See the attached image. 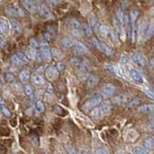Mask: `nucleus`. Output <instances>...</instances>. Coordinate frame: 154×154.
<instances>
[{"label": "nucleus", "instance_id": "f257e3e1", "mask_svg": "<svg viewBox=\"0 0 154 154\" xmlns=\"http://www.w3.org/2000/svg\"><path fill=\"white\" fill-rule=\"evenodd\" d=\"M101 101H102V96L98 94H95L93 96L86 101V102L82 105V110L84 112H89V111H93L94 109L96 108V106H98Z\"/></svg>", "mask_w": 154, "mask_h": 154}, {"label": "nucleus", "instance_id": "f03ea898", "mask_svg": "<svg viewBox=\"0 0 154 154\" xmlns=\"http://www.w3.org/2000/svg\"><path fill=\"white\" fill-rule=\"evenodd\" d=\"M5 13H6L7 16L12 17H22L25 16L24 12L18 6H17V5H8L5 8Z\"/></svg>", "mask_w": 154, "mask_h": 154}, {"label": "nucleus", "instance_id": "7ed1b4c3", "mask_svg": "<svg viewBox=\"0 0 154 154\" xmlns=\"http://www.w3.org/2000/svg\"><path fill=\"white\" fill-rule=\"evenodd\" d=\"M91 42L94 43V45L97 48L98 50H100L101 52H103L104 54H106L107 56H111L114 54V50L111 48L110 46H108L107 45H105V43H103L102 42L98 41L97 38H93L91 40Z\"/></svg>", "mask_w": 154, "mask_h": 154}, {"label": "nucleus", "instance_id": "20e7f679", "mask_svg": "<svg viewBox=\"0 0 154 154\" xmlns=\"http://www.w3.org/2000/svg\"><path fill=\"white\" fill-rule=\"evenodd\" d=\"M116 94V87L113 84H105L100 90V95L104 98H110Z\"/></svg>", "mask_w": 154, "mask_h": 154}, {"label": "nucleus", "instance_id": "39448f33", "mask_svg": "<svg viewBox=\"0 0 154 154\" xmlns=\"http://www.w3.org/2000/svg\"><path fill=\"white\" fill-rule=\"evenodd\" d=\"M37 4V9H38V13L41 14L42 17L45 18H51V12L48 9L47 5L45 2L42 1H36Z\"/></svg>", "mask_w": 154, "mask_h": 154}, {"label": "nucleus", "instance_id": "423d86ee", "mask_svg": "<svg viewBox=\"0 0 154 154\" xmlns=\"http://www.w3.org/2000/svg\"><path fill=\"white\" fill-rule=\"evenodd\" d=\"M40 53H41V57L43 61L45 62H50L51 58H52V54H51V50L49 46H48L47 43L42 42L41 46H40Z\"/></svg>", "mask_w": 154, "mask_h": 154}, {"label": "nucleus", "instance_id": "0eeeda50", "mask_svg": "<svg viewBox=\"0 0 154 154\" xmlns=\"http://www.w3.org/2000/svg\"><path fill=\"white\" fill-rule=\"evenodd\" d=\"M45 73L46 76V79L49 81H55L59 77V70L57 69V67L54 66H49L46 67V69L45 70Z\"/></svg>", "mask_w": 154, "mask_h": 154}, {"label": "nucleus", "instance_id": "6e6552de", "mask_svg": "<svg viewBox=\"0 0 154 154\" xmlns=\"http://www.w3.org/2000/svg\"><path fill=\"white\" fill-rule=\"evenodd\" d=\"M113 25H114L115 32L117 33V35L122 38V40H124L125 38V28L117 17H114Z\"/></svg>", "mask_w": 154, "mask_h": 154}, {"label": "nucleus", "instance_id": "1a4fd4ad", "mask_svg": "<svg viewBox=\"0 0 154 154\" xmlns=\"http://www.w3.org/2000/svg\"><path fill=\"white\" fill-rule=\"evenodd\" d=\"M129 74H130V77L132 78V80L136 82V83L138 84L143 83V77L139 70L133 69V67H129Z\"/></svg>", "mask_w": 154, "mask_h": 154}, {"label": "nucleus", "instance_id": "9d476101", "mask_svg": "<svg viewBox=\"0 0 154 154\" xmlns=\"http://www.w3.org/2000/svg\"><path fill=\"white\" fill-rule=\"evenodd\" d=\"M132 61L134 62L135 65H137L140 67H144L147 64L146 57L142 54H140V53H136V54H134L132 56Z\"/></svg>", "mask_w": 154, "mask_h": 154}, {"label": "nucleus", "instance_id": "9b49d317", "mask_svg": "<svg viewBox=\"0 0 154 154\" xmlns=\"http://www.w3.org/2000/svg\"><path fill=\"white\" fill-rule=\"evenodd\" d=\"M21 4H22V6L25 8L26 11H28L30 14L38 13L36 1H27V0H25V1H22Z\"/></svg>", "mask_w": 154, "mask_h": 154}, {"label": "nucleus", "instance_id": "f8f14e48", "mask_svg": "<svg viewBox=\"0 0 154 154\" xmlns=\"http://www.w3.org/2000/svg\"><path fill=\"white\" fill-rule=\"evenodd\" d=\"M117 18L120 21V23L122 24L124 26V28L128 27V24H129V17L126 16V14H125L122 10H118L117 12Z\"/></svg>", "mask_w": 154, "mask_h": 154}, {"label": "nucleus", "instance_id": "ddd939ff", "mask_svg": "<svg viewBox=\"0 0 154 154\" xmlns=\"http://www.w3.org/2000/svg\"><path fill=\"white\" fill-rule=\"evenodd\" d=\"M89 51H88V48H87L83 43L76 41V45L74 46V51L73 53H75V55H83V54H87Z\"/></svg>", "mask_w": 154, "mask_h": 154}, {"label": "nucleus", "instance_id": "4468645a", "mask_svg": "<svg viewBox=\"0 0 154 154\" xmlns=\"http://www.w3.org/2000/svg\"><path fill=\"white\" fill-rule=\"evenodd\" d=\"M10 28H11V23L9 22V20L4 17L0 19V32L2 35H7L10 31Z\"/></svg>", "mask_w": 154, "mask_h": 154}, {"label": "nucleus", "instance_id": "2eb2a0df", "mask_svg": "<svg viewBox=\"0 0 154 154\" xmlns=\"http://www.w3.org/2000/svg\"><path fill=\"white\" fill-rule=\"evenodd\" d=\"M154 112V104H143L138 108V113L141 115H146Z\"/></svg>", "mask_w": 154, "mask_h": 154}, {"label": "nucleus", "instance_id": "dca6fc26", "mask_svg": "<svg viewBox=\"0 0 154 154\" xmlns=\"http://www.w3.org/2000/svg\"><path fill=\"white\" fill-rule=\"evenodd\" d=\"M32 83L34 86L37 87V88H40V87L45 85V79L41 76V74L35 73L32 75Z\"/></svg>", "mask_w": 154, "mask_h": 154}, {"label": "nucleus", "instance_id": "f3484780", "mask_svg": "<svg viewBox=\"0 0 154 154\" xmlns=\"http://www.w3.org/2000/svg\"><path fill=\"white\" fill-rule=\"evenodd\" d=\"M99 82V77L97 75H90L88 77V79H87V82H86V85L88 88H94V87L98 84Z\"/></svg>", "mask_w": 154, "mask_h": 154}, {"label": "nucleus", "instance_id": "a211bd4d", "mask_svg": "<svg viewBox=\"0 0 154 154\" xmlns=\"http://www.w3.org/2000/svg\"><path fill=\"white\" fill-rule=\"evenodd\" d=\"M69 26L70 28V31L73 30H82V24L80 21H78L75 18H70L69 19Z\"/></svg>", "mask_w": 154, "mask_h": 154}, {"label": "nucleus", "instance_id": "6ab92c4d", "mask_svg": "<svg viewBox=\"0 0 154 154\" xmlns=\"http://www.w3.org/2000/svg\"><path fill=\"white\" fill-rule=\"evenodd\" d=\"M99 108H100L101 112H102V114H103L104 117H106V116L110 115L111 112H112V106H111V105H110L109 103H107V102H105V103H103V104H101V105L99 106Z\"/></svg>", "mask_w": 154, "mask_h": 154}, {"label": "nucleus", "instance_id": "aec40b11", "mask_svg": "<svg viewBox=\"0 0 154 154\" xmlns=\"http://www.w3.org/2000/svg\"><path fill=\"white\" fill-rule=\"evenodd\" d=\"M131 153L132 154H148V149H146L143 146H135L131 148Z\"/></svg>", "mask_w": 154, "mask_h": 154}, {"label": "nucleus", "instance_id": "412c9836", "mask_svg": "<svg viewBox=\"0 0 154 154\" xmlns=\"http://www.w3.org/2000/svg\"><path fill=\"white\" fill-rule=\"evenodd\" d=\"M89 21H90V26H91V28L93 29L94 32L99 33V29H100V26L101 25H99L98 21L96 20V19L94 17H91L90 19H89Z\"/></svg>", "mask_w": 154, "mask_h": 154}, {"label": "nucleus", "instance_id": "4be33fe9", "mask_svg": "<svg viewBox=\"0 0 154 154\" xmlns=\"http://www.w3.org/2000/svg\"><path fill=\"white\" fill-rule=\"evenodd\" d=\"M143 144L148 150L149 149H154V138H152L151 136H146L144 138Z\"/></svg>", "mask_w": 154, "mask_h": 154}, {"label": "nucleus", "instance_id": "5701e85b", "mask_svg": "<svg viewBox=\"0 0 154 154\" xmlns=\"http://www.w3.org/2000/svg\"><path fill=\"white\" fill-rule=\"evenodd\" d=\"M25 56L28 58V60H35L36 57L38 56V51L35 48L30 47L25 51Z\"/></svg>", "mask_w": 154, "mask_h": 154}, {"label": "nucleus", "instance_id": "b1692460", "mask_svg": "<svg viewBox=\"0 0 154 154\" xmlns=\"http://www.w3.org/2000/svg\"><path fill=\"white\" fill-rule=\"evenodd\" d=\"M18 78L22 82V83H26V82L30 79V72L26 69L21 70L18 74Z\"/></svg>", "mask_w": 154, "mask_h": 154}, {"label": "nucleus", "instance_id": "393cba45", "mask_svg": "<svg viewBox=\"0 0 154 154\" xmlns=\"http://www.w3.org/2000/svg\"><path fill=\"white\" fill-rule=\"evenodd\" d=\"M90 115H91V118H93V119H103V118H104V116H103L102 112H101V110H100L99 107L94 109V110L91 112Z\"/></svg>", "mask_w": 154, "mask_h": 154}, {"label": "nucleus", "instance_id": "a878e982", "mask_svg": "<svg viewBox=\"0 0 154 154\" xmlns=\"http://www.w3.org/2000/svg\"><path fill=\"white\" fill-rule=\"evenodd\" d=\"M129 101V98H128V96L127 95H125V94H120L119 96H117L115 99H114V102L115 103H117L119 105H122V104H125L126 102H128Z\"/></svg>", "mask_w": 154, "mask_h": 154}, {"label": "nucleus", "instance_id": "bb28decb", "mask_svg": "<svg viewBox=\"0 0 154 154\" xmlns=\"http://www.w3.org/2000/svg\"><path fill=\"white\" fill-rule=\"evenodd\" d=\"M153 35H154V22H151V23H149V25L146 29V32H144V38L147 40V38H151Z\"/></svg>", "mask_w": 154, "mask_h": 154}, {"label": "nucleus", "instance_id": "cd10ccee", "mask_svg": "<svg viewBox=\"0 0 154 154\" xmlns=\"http://www.w3.org/2000/svg\"><path fill=\"white\" fill-rule=\"evenodd\" d=\"M11 26L14 30V33L16 34V35H19V34L21 33V26H20V24L16 20V19H12Z\"/></svg>", "mask_w": 154, "mask_h": 154}, {"label": "nucleus", "instance_id": "c85d7f7f", "mask_svg": "<svg viewBox=\"0 0 154 154\" xmlns=\"http://www.w3.org/2000/svg\"><path fill=\"white\" fill-rule=\"evenodd\" d=\"M62 45L64 47L66 48H70V47H74L75 45H76V41L75 40H72V38H64V40L62 41Z\"/></svg>", "mask_w": 154, "mask_h": 154}, {"label": "nucleus", "instance_id": "c756f323", "mask_svg": "<svg viewBox=\"0 0 154 154\" xmlns=\"http://www.w3.org/2000/svg\"><path fill=\"white\" fill-rule=\"evenodd\" d=\"M111 32H112V30H111L109 26H107V25H101L100 26L99 34L102 37H104V38L108 37L109 35H111Z\"/></svg>", "mask_w": 154, "mask_h": 154}, {"label": "nucleus", "instance_id": "7c9ffc66", "mask_svg": "<svg viewBox=\"0 0 154 154\" xmlns=\"http://www.w3.org/2000/svg\"><path fill=\"white\" fill-rule=\"evenodd\" d=\"M138 17H139V12L135 9L131 10V11H130V21H131V23L135 24Z\"/></svg>", "mask_w": 154, "mask_h": 154}, {"label": "nucleus", "instance_id": "2f4dec72", "mask_svg": "<svg viewBox=\"0 0 154 154\" xmlns=\"http://www.w3.org/2000/svg\"><path fill=\"white\" fill-rule=\"evenodd\" d=\"M65 149H66V151L67 154H79L78 151H77L72 146H70V144H66Z\"/></svg>", "mask_w": 154, "mask_h": 154}, {"label": "nucleus", "instance_id": "473e14b6", "mask_svg": "<svg viewBox=\"0 0 154 154\" xmlns=\"http://www.w3.org/2000/svg\"><path fill=\"white\" fill-rule=\"evenodd\" d=\"M35 109H36V112L38 113V114L43 112V110H45V106H43L42 101H40V100L37 101L36 104H35Z\"/></svg>", "mask_w": 154, "mask_h": 154}, {"label": "nucleus", "instance_id": "72a5a7b5", "mask_svg": "<svg viewBox=\"0 0 154 154\" xmlns=\"http://www.w3.org/2000/svg\"><path fill=\"white\" fill-rule=\"evenodd\" d=\"M11 61L13 62V64L17 65V66H21L23 64V62L21 61L20 58L18 57V55H13L11 58Z\"/></svg>", "mask_w": 154, "mask_h": 154}, {"label": "nucleus", "instance_id": "f704fd0d", "mask_svg": "<svg viewBox=\"0 0 154 154\" xmlns=\"http://www.w3.org/2000/svg\"><path fill=\"white\" fill-rule=\"evenodd\" d=\"M105 69H107V71L111 72V73H116L117 72V67H116L113 64H105Z\"/></svg>", "mask_w": 154, "mask_h": 154}, {"label": "nucleus", "instance_id": "c9c22d12", "mask_svg": "<svg viewBox=\"0 0 154 154\" xmlns=\"http://www.w3.org/2000/svg\"><path fill=\"white\" fill-rule=\"evenodd\" d=\"M24 93H25L26 95L28 96H33V89L31 88V86L29 84L24 85Z\"/></svg>", "mask_w": 154, "mask_h": 154}, {"label": "nucleus", "instance_id": "e433bc0d", "mask_svg": "<svg viewBox=\"0 0 154 154\" xmlns=\"http://www.w3.org/2000/svg\"><path fill=\"white\" fill-rule=\"evenodd\" d=\"M5 80H6L7 83H13V82H14V74L10 73V72H7V73L5 74Z\"/></svg>", "mask_w": 154, "mask_h": 154}, {"label": "nucleus", "instance_id": "4c0bfd02", "mask_svg": "<svg viewBox=\"0 0 154 154\" xmlns=\"http://www.w3.org/2000/svg\"><path fill=\"white\" fill-rule=\"evenodd\" d=\"M29 43H30V47H32V48H36L37 47H38V42L36 40V38H30V41H29Z\"/></svg>", "mask_w": 154, "mask_h": 154}, {"label": "nucleus", "instance_id": "58836bf2", "mask_svg": "<svg viewBox=\"0 0 154 154\" xmlns=\"http://www.w3.org/2000/svg\"><path fill=\"white\" fill-rule=\"evenodd\" d=\"M1 110H2V113L4 116H6V117H10L11 116V112L8 110V108H6L4 106V103H2V106H1Z\"/></svg>", "mask_w": 154, "mask_h": 154}, {"label": "nucleus", "instance_id": "ea45409f", "mask_svg": "<svg viewBox=\"0 0 154 154\" xmlns=\"http://www.w3.org/2000/svg\"><path fill=\"white\" fill-rule=\"evenodd\" d=\"M84 33H86V35L91 36V34H93V29L91 28L90 25H86L84 26Z\"/></svg>", "mask_w": 154, "mask_h": 154}, {"label": "nucleus", "instance_id": "a19ab883", "mask_svg": "<svg viewBox=\"0 0 154 154\" xmlns=\"http://www.w3.org/2000/svg\"><path fill=\"white\" fill-rule=\"evenodd\" d=\"M17 55H18V57H19V58H20L21 61H22L23 63H28V58L25 56V54H23V53L19 52Z\"/></svg>", "mask_w": 154, "mask_h": 154}, {"label": "nucleus", "instance_id": "79ce46f5", "mask_svg": "<svg viewBox=\"0 0 154 154\" xmlns=\"http://www.w3.org/2000/svg\"><path fill=\"white\" fill-rule=\"evenodd\" d=\"M94 154H108V152L103 148H97L94 150Z\"/></svg>", "mask_w": 154, "mask_h": 154}, {"label": "nucleus", "instance_id": "37998d69", "mask_svg": "<svg viewBox=\"0 0 154 154\" xmlns=\"http://www.w3.org/2000/svg\"><path fill=\"white\" fill-rule=\"evenodd\" d=\"M56 67H57V69H58V70L61 71V70H63V69H65V65H64V64H62L61 62H59V63H58V64H57Z\"/></svg>", "mask_w": 154, "mask_h": 154}, {"label": "nucleus", "instance_id": "c03bdc74", "mask_svg": "<svg viewBox=\"0 0 154 154\" xmlns=\"http://www.w3.org/2000/svg\"><path fill=\"white\" fill-rule=\"evenodd\" d=\"M60 2L59 1H46L45 4L46 5H51V6H56V5H58Z\"/></svg>", "mask_w": 154, "mask_h": 154}, {"label": "nucleus", "instance_id": "a18cd8bd", "mask_svg": "<svg viewBox=\"0 0 154 154\" xmlns=\"http://www.w3.org/2000/svg\"><path fill=\"white\" fill-rule=\"evenodd\" d=\"M17 118H13L12 119H11V122H10V123H11V125H12V126H17Z\"/></svg>", "mask_w": 154, "mask_h": 154}, {"label": "nucleus", "instance_id": "49530a36", "mask_svg": "<svg viewBox=\"0 0 154 154\" xmlns=\"http://www.w3.org/2000/svg\"><path fill=\"white\" fill-rule=\"evenodd\" d=\"M148 64H149V69H154V57L151 58V60L148 62Z\"/></svg>", "mask_w": 154, "mask_h": 154}, {"label": "nucleus", "instance_id": "de8ad7c7", "mask_svg": "<svg viewBox=\"0 0 154 154\" xmlns=\"http://www.w3.org/2000/svg\"><path fill=\"white\" fill-rule=\"evenodd\" d=\"M43 37H45V40H47V41H50L51 40V35L48 32H46V33H45V35H43Z\"/></svg>", "mask_w": 154, "mask_h": 154}, {"label": "nucleus", "instance_id": "09e8293b", "mask_svg": "<svg viewBox=\"0 0 154 154\" xmlns=\"http://www.w3.org/2000/svg\"><path fill=\"white\" fill-rule=\"evenodd\" d=\"M149 130H150V131H154V120L152 122H150L149 123V125H148V127H147Z\"/></svg>", "mask_w": 154, "mask_h": 154}, {"label": "nucleus", "instance_id": "8fccbe9b", "mask_svg": "<svg viewBox=\"0 0 154 154\" xmlns=\"http://www.w3.org/2000/svg\"><path fill=\"white\" fill-rule=\"evenodd\" d=\"M46 93H48V94H52L53 93V89H52L51 85H48L47 89H46Z\"/></svg>", "mask_w": 154, "mask_h": 154}, {"label": "nucleus", "instance_id": "3c124183", "mask_svg": "<svg viewBox=\"0 0 154 154\" xmlns=\"http://www.w3.org/2000/svg\"><path fill=\"white\" fill-rule=\"evenodd\" d=\"M117 154H127V153H125L124 151H119Z\"/></svg>", "mask_w": 154, "mask_h": 154}, {"label": "nucleus", "instance_id": "603ef678", "mask_svg": "<svg viewBox=\"0 0 154 154\" xmlns=\"http://www.w3.org/2000/svg\"><path fill=\"white\" fill-rule=\"evenodd\" d=\"M152 119H153V120H154V115H153V117H152Z\"/></svg>", "mask_w": 154, "mask_h": 154}]
</instances>
